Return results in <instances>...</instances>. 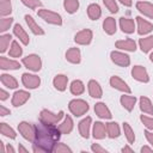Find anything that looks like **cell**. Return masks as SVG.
<instances>
[{
	"label": "cell",
	"instance_id": "ba28073f",
	"mask_svg": "<svg viewBox=\"0 0 153 153\" xmlns=\"http://www.w3.org/2000/svg\"><path fill=\"white\" fill-rule=\"evenodd\" d=\"M22 82L23 85L29 90H35L41 85V78L36 74L31 73H23L22 75Z\"/></svg>",
	"mask_w": 153,
	"mask_h": 153
},
{
	"label": "cell",
	"instance_id": "f546056e",
	"mask_svg": "<svg viewBox=\"0 0 153 153\" xmlns=\"http://www.w3.org/2000/svg\"><path fill=\"white\" fill-rule=\"evenodd\" d=\"M57 127H59V129H60L61 134H69V133L73 130V128H74V123H73L72 117H71V116H68V115H66V116H65L63 122H62V123H60Z\"/></svg>",
	"mask_w": 153,
	"mask_h": 153
},
{
	"label": "cell",
	"instance_id": "ee69618b",
	"mask_svg": "<svg viewBox=\"0 0 153 153\" xmlns=\"http://www.w3.org/2000/svg\"><path fill=\"white\" fill-rule=\"evenodd\" d=\"M140 120H141V122L143 123V126L147 129L153 130V117H149V116H146V115H141Z\"/></svg>",
	"mask_w": 153,
	"mask_h": 153
},
{
	"label": "cell",
	"instance_id": "8992f818",
	"mask_svg": "<svg viewBox=\"0 0 153 153\" xmlns=\"http://www.w3.org/2000/svg\"><path fill=\"white\" fill-rule=\"evenodd\" d=\"M18 131H19V134H20L25 140L33 142V139H35V126H32V124L29 123V122L22 121V122L18 124Z\"/></svg>",
	"mask_w": 153,
	"mask_h": 153
},
{
	"label": "cell",
	"instance_id": "83f0119b",
	"mask_svg": "<svg viewBox=\"0 0 153 153\" xmlns=\"http://www.w3.org/2000/svg\"><path fill=\"white\" fill-rule=\"evenodd\" d=\"M103 30H104V32L108 33V35H114V33H116L117 27H116V20H115V18H112V17H106V18L104 19V22H103Z\"/></svg>",
	"mask_w": 153,
	"mask_h": 153
},
{
	"label": "cell",
	"instance_id": "8fae6325",
	"mask_svg": "<svg viewBox=\"0 0 153 153\" xmlns=\"http://www.w3.org/2000/svg\"><path fill=\"white\" fill-rule=\"evenodd\" d=\"M131 76L140 82H148L149 81V75L147 73V69L142 66H139V65L134 66L131 68Z\"/></svg>",
	"mask_w": 153,
	"mask_h": 153
},
{
	"label": "cell",
	"instance_id": "f907efd6",
	"mask_svg": "<svg viewBox=\"0 0 153 153\" xmlns=\"http://www.w3.org/2000/svg\"><path fill=\"white\" fill-rule=\"evenodd\" d=\"M123 6H127V7H130L133 5V0H118Z\"/></svg>",
	"mask_w": 153,
	"mask_h": 153
},
{
	"label": "cell",
	"instance_id": "8d00e7d4",
	"mask_svg": "<svg viewBox=\"0 0 153 153\" xmlns=\"http://www.w3.org/2000/svg\"><path fill=\"white\" fill-rule=\"evenodd\" d=\"M23 54V48L19 45V43L17 41H12L10 50H8V55L11 57H20Z\"/></svg>",
	"mask_w": 153,
	"mask_h": 153
},
{
	"label": "cell",
	"instance_id": "816d5d0a",
	"mask_svg": "<svg viewBox=\"0 0 153 153\" xmlns=\"http://www.w3.org/2000/svg\"><path fill=\"white\" fill-rule=\"evenodd\" d=\"M141 153H145V152H153V147H148V146H142L141 149H140Z\"/></svg>",
	"mask_w": 153,
	"mask_h": 153
},
{
	"label": "cell",
	"instance_id": "bcb514c9",
	"mask_svg": "<svg viewBox=\"0 0 153 153\" xmlns=\"http://www.w3.org/2000/svg\"><path fill=\"white\" fill-rule=\"evenodd\" d=\"M91 149H92V152H94V153H106V152H108L104 147H102V146L98 145V143H92Z\"/></svg>",
	"mask_w": 153,
	"mask_h": 153
},
{
	"label": "cell",
	"instance_id": "6da1fadb",
	"mask_svg": "<svg viewBox=\"0 0 153 153\" xmlns=\"http://www.w3.org/2000/svg\"><path fill=\"white\" fill-rule=\"evenodd\" d=\"M60 136L61 131L56 124L39 121L38 124H35V139L32 151L35 153L53 152L54 146L60 140Z\"/></svg>",
	"mask_w": 153,
	"mask_h": 153
},
{
	"label": "cell",
	"instance_id": "4fadbf2b",
	"mask_svg": "<svg viewBox=\"0 0 153 153\" xmlns=\"http://www.w3.org/2000/svg\"><path fill=\"white\" fill-rule=\"evenodd\" d=\"M136 23H137V33L140 36L147 35L153 30V24L149 23L148 20L143 19L142 17H136Z\"/></svg>",
	"mask_w": 153,
	"mask_h": 153
},
{
	"label": "cell",
	"instance_id": "7bdbcfd3",
	"mask_svg": "<svg viewBox=\"0 0 153 153\" xmlns=\"http://www.w3.org/2000/svg\"><path fill=\"white\" fill-rule=\"evenodd\" d=\"M53 152H55V153H66V152L72 153V148H69V147H68L66 143H62V142H56V145L54 146Z\"/></svg>",
	"mask_w": 153,
	"mask_h": 153
},
{
	"label": "cell",
	"instance_id": "f1b7e54d",
	"mask_svg": "<svg viewBox=\"0 0 153 153\" xmlns=\"http://www.w3.org/2000/svg\"><path fill=\"white\" fill-rule=\"evenodd\" d=\"M0 80H1L2 86H6L7 88H17L18 87V81L13 75L2 73L0 75Z\"/></svg>",
	"mask_w": 153,
	"mask_h": 153
},
{
	"label": "cell",
	"instance_id": "836d02e7",
	"mask_svg": "<svg viewBox=\"0 0 153 153\" xmlns=\"http://www.w3.org/2000/svg\"><path fill=\"white\" fill-rule=\"evenodd\" d=\"M69 90H71V93L74 94V96H80L85 92V85L81 80H73L71 82V86H69Z\"/></svg>",
	"mask_w": 153,
	"mask_h": 153
},
{
	"label": "cell",
	"instance_id": "4dcf8cb0",
	"mask_svg": "<svg viewBox=\"0 0 153 153\" xmlns=\"http://www.w3.org/2000/svg\"><path fill=\"white\" fill-rule=\"evenodd\" d=\"M105 126H106V135L110 139H116V137H118L121 135V129H120L118 123H116V122H108Z\"/></svg>",
	"mask_w": 153,
	"mask_h": 153
},
{
	"label": "cell",
	"instance_id": "d6a6232c",
	"mask_svg": "<svg viewBox=\"0 0 153 153\" xmlns=\"http://www.w3.org/2000/svg\"><path fill=\"white\" fill-rule=\"evenodd\" d=\"M139 47L142 53H148L153 49V36H147L139 39Z\"/></svg>",
	"mask_w": 153,
	"mask_h": 153
},
{
	"label": "cell",
	"instance_id": "74e56055",
	"mask_svg": "<svg viewBox=\"0 0 153 153\" xmlns=\"http://www.w3.org/2000/svg\"><path fill=\"white\" fill-rule=\"evenodd\" d=\"M12 41V36L10 33H2L0 36V51L1 53H5L7 50V48L10 47V43Z\"/></svg>",
	"mask_w": 153,
	"mask_h": 153
},
{
	"label": "cell",
	"instance_id": "2e32d148",
	"mask_svg": "<svg viewBox=\"0 0 153 153\" xmlns=\"http://www.w3.org/2000/svg\"><path fill=\"white\" fill-rule=\"evenodd\" d=\"M115 47L117 49H121V50H124V51H135L136 50V43L131 38L120 39L115 43Z\"/></svg>",
	"mask_w": 153,
	"mask_h": 153
},
{
	"label": "cell",
	"instance_id": "52a82bcc",
	"mask_svg": "<svg viewBox=\"0 0 153 153\" xmlns=\"http://www.w3.org/2000/svg\"><path fill=\"white\" fill-rule=\"evenodd\" d=\"M110 59L115 65H117L120 67H128L130 65V57L126 53H122V51H118V50L111 51L110 53Z\"/></svg>",
	"mask_w": 153,
	"mask_h": 153
},
{
	"label": "cell",
	"instance_id": "7402d4cb",
	"mask_svg": "<svg viewBox=\"0 0 153 153\" xmlns=\"http://www.w3.org/2000/svg\"><path fill=\"white\" fill-rule=\"evenodd\" d=\"M25 22H26V24H27V27L31 30V32H32L33 35H37V36H43V35H44V30L36 23V20H35L31 16L26 14V16H25Z\"/></svg>",
	"mask_w": 153,
	"mask_h": 153
},
{
	"label": "cell",
	"instance_id": "f5cc1de1",
	"mask_svg": "<svg viewBox=\"0 0 153 153\" xmlns=\"http://www.w3.org/2000/svg\"><path fill=\"white\" fill-rule=\"evenodd\" d=\"M6 152H11V153H14L16 152V149L11 146V145H7V147H6Z\"/></svg>",
	"mask_w": 153,
	"mask_h": 153
},
{
	"label": "cell",
	"instance_id": "ac0fdd59",
	"mask_svg": "<svg viewBox=\"0 0 153 153\" xmlns=\"http://www.w3.org/2000/svg\"><path fill=\"white\" fill-rule=\"evenodd\" d=\"M94 112L99 118H103V120H110L112 117L109 108L105 105V103H102V102H99L94 105Z\"/></svg>",
	"mask_w": 153,
	"mask_h": 153
},
{
	"label": "cell",
	"instance_id": "db71d44e",
	"mask_svg": "<svg viewBox=\"0 0 153 153\" xmlns=\"http://www.w3.org/2000/svg\"><path fill=\"white\" fill-rule=\"evenodd\" d=\"M122 152H123V153H124V152H130V153H131V152H134V151H133V148H130V147H128V146H124V147L122 148Z\"/></svg>",
	"mask_w": 153,
	"mask_h": 153
},
{
	"label": "cell",
	"instance_id": "ffe728a7",
	"mask_svg": "<svg viewBox=\"0 0 153 153\" xmlns=\"http://www.w3.org/2000/svg\"><path fill=\"white\" fill-rule=\"evenodd\" d=\"M87 88H88V94L92 97V98H102L103 96V90L99 85L98 81L96 80H90L88 84H87Z\"/></svg>",
	"mask_w": 153,
	"mask_h": 153
},
{
	"label": "cell",
	"instance_id": "cb8c5ba5",
	"mask_svg": "<svg viewBox=\"0 0 153 153\" xmlns=\"http://www.w3.org/2000/svg\"><path fill=\"white\" fill-rule=\"evenodd\" d=\"M0 68L6 71V69H19L20 68V63L16 60H11L8 57L5 56H0Z\"/></svg>",
	"mask_w": 153,
	"mask_h": 153
},
{
	"label": "cell",
	"instance_id": "3957f363",
	"mask_svg": "<svg viewBox=\"0 0 153 153\" xmlns=\"http://www.w3.org/2000/svg\"><path fill=\"white\" fill-rule=\"evenodd\" d=\"M37 14L39 18H42L45 23L53 24V25H62V17L57 12L47 10V8H41L37 11Z\"/></svg>",
	"mask_w": 153,
	"mask_h": 153
},
{
	"label": "cell",
	"instance_id": "603a6c76",
	"mask_svg": "<svg viewBox=\"0 0 153 153\" xmlns=\"http://www.w3.org/2000/svg\"><path fill=\"white\" fill-rule=\"evenodd\" d=\"M66 60L73 65H78L81 61V53L79 48H69L66 51Z\"/></svg>",
	"mask_w": 153,
	"mask_h": 153
},
{
	"label": "cell",
	"instance_id": "ab89813d",
	"mask_svg": "<svg viewBox=\"0 0 153 153\" xmlns=\"http://www.w3.org/2000/svg\"><path fill=\"white\" fill-rule=\"evenodd\" d=\"M12 12V4L11 0H1L0 1V14L1 17H6Z\"/></svg>",
	"mask_w": 153,
	"mask_h": 153
},
{
	"label": "cell",
	"instance_id": "7a4b0ae2",
	"mask_svg": "<svg viewBox=\"0 0 153 153\" xmlns=\"http://www.w3.org/2000/svg\"><path fill=\"white\" fill-rule=\"evenodd\" d=\"M68 109L72 112V115H74L75 117H80L88 111L90 106H88V103L86 100L75 98L68 103Z\"/></svg>",
	"mask_w": 153,
	"mask_h": 153
},
{
	"label": "cell",
	"instance_id": "9f6ffc18",
	"mask_svg": "<svg viewBox=\"0 0 153 153\" xmlns=\"http://www.w3.org/2000/svg\"><path fill=\"white\" fill-rule=\"evenodd\" d=\"M149 60H151V62L153 63V51L151 53V55H149Z\"/></svg>",
	"mask_w": 153,
	"mask_h": 153
},
{
	"label": "cell",
	"instance_id": "b9f144b4",
	"mask_svg": "<svg viewBox=\"0 0 153 153\" xmlns=\"http://www.w3.org/2000/svg\"><path fill=\"white\" fill-rule=\"evenodd\" d=\"M103 4L109 10V12H111V13L118 12V5H117L116 0H103Z\"/></svg>",
	"mask_w": 153,
	"mask_h": 153
},
{
	"label": "cell",
	"instance_id": "681fc988",
	"mask_svg": "<svg viewBox=\"0 0 153 153\" xmlns=\"http://www.w3.org/2000/svg\"><path fill=\"white\" fill-rule=\"evenodd\" d=\"M8 96H10V93L6 91V90H4V88H1L0 90V99L4 102V100H6L7 98H8Z\"/></svg>",
	"mask_w": 153,
	"mask_h": 153
},
{
	"label": "cell",
	"instance_id": "7dc6e473",
	"mask_svg": "<svg viewBox=\"0 0 153 153\" xmlns=\"http://www.w3.org/2000/svg\"><path fill=\"white\" fill-rule=\"evenodd\" d=\"M143 134H145V136H146V139H147L148 143L153 147V130L151 131L149 129H146V130L143 131Z\"/></svg>",
	"mask_w": 153,
	"mask_h": 153
},
{
	"label": "cell",
	"instance_id": "7c38bea8",
	"mask_svg": "<svg viewBox=\"0 0 153 153\" xmlns=\"http://www.w3.org/2000/svg\"><path fill=\"white\" fill-rule=\"evenodd\" d=\"M110 85H111L115 90H118V91H121V92H124V93H128V94L131 92V90H130V87L128 86V84H127L124 80H122L120 76H117V75H114V76L110 78Z\"/></svg>",
	"mask_w": 153,
	"mask_h": 153
},
{
	"label": "cell",
	"instance_id": "11a10c76",
	"mask_svg": "<svg viewBox=\"0 0 153 153\" xmlns=\"http://www.w3.org/2000/svg\"><path fill=\"white\" fill-rule=\"evenodd\" d=\"M18 151H19V152H27V149H26L24 146H22V145L18 146Z\"/></svg>",
	"mask_w": 153,
	"mask_h": 153
},
{
	"label": "cell",
	"instance_id": "277c9868",
	"mask_svg": "<svg viewBox=\"0 0 153 153\" xmlns=\"http://www.w3.org/2000/svg\"><path fill=\"white\" fill-rule=\"evenodd\" d=\"M22 63L29 69V71H32V72H38L41 71L42 68V60L38 55L36 54H30L25 57H23L22 60Z\"/></svg>",
	"mask_w": 153,
	"mask_h": 153
},
{
	"label": "cell",
	"instance_id": "d4e9b609",
	"mask_svg": "<svg viewBox=\"0 0 153 153\" xmlns=\"http://www.w3.org/2000/svg\"><path fill=\"white\" fill-rule=\"evenodd\" d=\"M67 84H68V76L65 74H57L54 79H53V85L57 91H65L67 88Z\"/></svg>",
	"mask_w": 153,
	"mask_h": 153
},
{
	"label": "cell",
	"instance_id": "30bf717a",
	"mask_svg": "<svg viewBox=\"0 0 153 153\" xmlns=\"http://www.w3.org/2000/svg\"><path fill=\"white\" fill-rule=\"evenodd\" d=\"M30 96L31 94L27 91H25V90H17L13 93V96H12V100H11L12 102V105L16 106V108L22 106L23 104H25L29 100Z\"/></svg>",
	"mask_w": 153,
	"mask_h": 153
},
{
	"label": "cell",
	"instance_id": "1f68e13d",
	"mask_svg": "<svg viewBox=\"0 0 153 153\" xmlns=\"http://www.w3.org/2000/svg\"><path fill=\"white\" fill-rule=\"evenodd\" d=\"M87 16L91 20H97L102 16V10L98 4H90L87 7Z\"/></svg>",
	"mask_w": 153,
	"mask_h": 153
},
{
	"label": "cell",
	"instance_id": "5b68a950",
	"mask_svg": "<svg viewBox=\"0 0 153 153\" xmlns=\"http://www.w3.org/2000/svg\"><path fill=\"white\" fill-rule=\"evenodd\" d=\"M63 111H59L57 114L50 111V110H47V109H43L41 112H39V121L42 122H45V123H53V124H57L61 118L63 117Z\"/></svg>",
	"mask_w": 153,
	"mask_h": 153
},
{
	"label": "cell",
	"instance_id": "d590c367",
	"mask_svg": "<svg viewBox=\"0 0 153 153\" xmlns=\"http://www.w3.org/2000/svg\"><path fill=\"white\" fill-rule=\"evenodd\" d=\"M63 7L67 13L73 14L79 8V1L78 0H63Z\"/></svg>",
	"mask_w": 153,
	"mask_h": 153
},
{
	"label": "cell",
	"instance_id": "c3c4849f",
	"mask_svg": "<svg viewBox=\"0 0 153 153\" xmlns=\"http://www.w3.org/2000/svg\"><path fill=\"white\" fill-rule=\"evenodd\" d=\"M11 114V110L10 109H7V108H5L4 105H0V116H7V115H10Z\"/></svg>",
	"mask_w": 153,
	"mask_h": 153
},
{
	"label": "cell",
	"instance_id": "e575fe53",
	"mask_svg": "<svg viewBox=\"0 0 153 153\" xmlns=\"http://www.w3.org/2000/svg\"><path fill=\"white\" fill-rule=\"evenodd\" d=\"M0 133H1L4 136L8 137V139H16V136H17L14 129L11 128V127H10L7 123H5V122H1V123H0Z\"/></svg>",
	"mask_w": 153,
	"mask_h": 153
},
{
	"label": "cell",
	"instance_id": "d6986e66",
	"mask_svg": "<svg viewBox=\"0 0 153 153\" xmlns=\"http://www.w3.org/2000/svg\"><path fill=\"white\" fill-rule=\"evenodd\" d=\"M92 135L96 140H103L106 135V126L103 122H94L93 123V129H92Z\"/></svg>",
	"mask_w": 153,
	"mask_h": 153
},
{
	"label": "cell",
	"instance_id": "5bb4252c",
	"mask_svg": "<svg viewBox=\"0 0 153 153\" xmlns=\"http://www.w3.org/2000/svg\"><path fill=\"white\" fill-rule=\"evenodd\" d=\"M91 123H92V118L90 116L82 118L79 122L78 129H79V134L81 135V137L88 139V136H90V129H91Z\"/></svg>",
	"mask_w": 153,
	"mask_h": 153
},
{
	"label": "cell",
	"instance_id": "60d3db41",
	"mask_svg": "<svg viewBox=\"0 0 153 153\" xmlns=\"http://www.w3.org/2000/svg\"><path fill=\"white\" fill-rule=\"evenodd\" d=\"M12 23H13V18H11V17H8V18L7 17H2L1 20H0V32L1 33L6 32L11 27Z\"/></svg>",
	"mask_w": 153,
	"mask_h": 153
},
{
	"label": "cell",
	"instance_id": "4316f807",
	"mask_svg": "<svg viewBox=\"0 0 153 153\" xmlns=\"http://www.w3.org/2000/svg\"><path fill=\"white\" fill-rule=\"evenodd\" d=\"M139 105H140V110L146 114V115H153V104L151 102L149 98L147 97H140L139 99Z\"/></svg>",
	"mask_w": 153,
	"mask_h": 153
},
{
	"label": "cell",
	"instance_id": "44dd1931",
	"mask_svg": "<svg viewBox=\"0 0 153 153\" xmlns=\"http://www.w3.org/2000/svg\"><path fill=\"white\" fill-rule=\"evenodd\" d=\"M13 33L17 38H19V41L24 44V45H27L30 43V37L29 35L26 33V31L23 29V26L20 24H16L13 26Z\"/></svg>",
	"mask_w": 153,
	"mask_h": 153
},
{
	"label": "cell",
	"instance_id": "e0dca14e",
	"mask_svg": "<svg viewBox=\"0 0 153 153\" xmlns=\"http://www.w3.org/2000/svg\"><path fill=\"white\" fill-rule=\"evenodd\" d=\"M120 27L122 30V32L124 33H133L135 31V23L134 19L131 18H126V17H121L120 18Z\"/></svg>",
	"mask_w": 153,
	"mask_h": 153
},
{
	"label": "cell",
	"instance_id": "484cf974",
	"mask_svg": "<svg viewBox=\"0 0 153 153\" xmlns=\"http://www.w3.org/2000/svg\"><path fill=\"white\" fill-rule=\"evenodd\" d=\"M120 102H121V105H122L127 111H133V109H134V106H135V104H136V97L123 94V96H121Z\"/></svg>",
	"mask_w": 153,
	"mask_h": 153
},
{
	"label": "cell",
	"instance_id": "f35d334b",
	"mask_svg": "<svg viewBox=\"0 0 153 153\" xmlns=\"http://www.w3.org/2000/svg\"><path fill=\"white\" fill-rule=\"evenodd\" d=\"M123 133H124V136H126L127 141L129 143H134V141H135V134H134V130L131 129L130 124L127 123V122L123 123Z\"/></svg>",
	"mask_w": 153,
	"mask_h": 153
},
{
	"label": "cell",
	"instance_id": "f6af8a7d",
	"mask_svg": "<svg viewBox=\"0 0 153 153\" xmlns=\"http://www.w3.org/2000/svg\"><path fill=\"white\" fill-rule=\"evenodd\" d=\"M22 2H23L26 7H29V8H31V10H35V8L42 6V2H41L39 0H22Z\"/></svg>",
	"mask_w": 153,
	"mask_h": 153
},
{
	"label": "cell",
	"instance_id": "9a60e30c",
	"mask_svg": "<svg viewBox=\"0 0 153 153\" xmlns=\"http://www.w3.org/2000/svg\"><path fill=\"white\" fill-rule=\"evenodd\" d=\"M136 10L142 13L145 17L153 19V4L148 1H137L136 2Z\"/></svg>",
	"mask_w": 153,
	"mask_h": 153
},
{
	"label": "cell",
	"instance_id": "9c48e42d",
	"mask_svg": "<svg viewBox=\"0 0 153 153\" xmlns=\"http://www.w3.org/2000/svg\"><path fill=\"white\" fill-rule=\"evenodd\" d=\"M93 38V33L90 29H84V30H80L79 32L75 33L74 36V42L76 44H80V45H87L91 43Z\"/></svg>",
	"mask_w": 153,
	"mask_h": 153
}]
</instances>
